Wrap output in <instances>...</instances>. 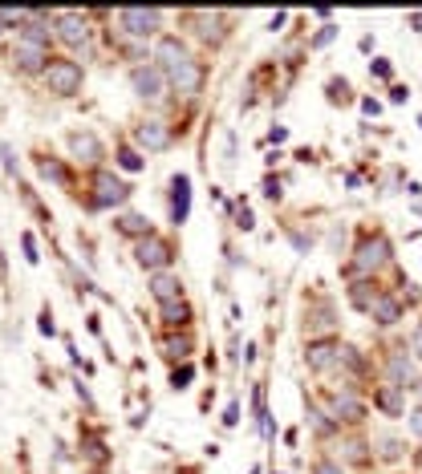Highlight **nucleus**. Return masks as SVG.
Returning <instances> with one entry per match:
<instances>
[{
	"label": "nucleus",
	"instance_id": "27",
	"mask_svg": "<svg viewBox=\"0 0 422 474\" xmlns=\"http://www.w3.org/2000/svg\"><path fill=\"white\" fill-rule=\"evenodd\" d=\"M114 158H118V166H122V170H130V174H139V170H142V154H139V150H134V146L118 142Z\"/></svg>",
	"mask_w": 422,
	"mask_h": 474
},
{
	"label": "nucleus",
	"instance_id": "7",
	"mask_svg": "<svg viewBox=\"0 0 422 474\" xmlns=\"http://www.w3.org/2000/svg\"><path fill=\"white\" fill-rule=\"evenodd\" d=\"M53 41H61L65 49H86L90 45V17H81V13H57L53 17Z\"/></svg>",
	"mask_w": 422,
	"mask_h": 474
},
{
	"label": "nucleus",
	"instance_id": "3",
	"mask_svg": "<svg viewBox=\"0 0 422 474\" xmlns=\"http://www.w3.org/2000/svg\"><path fill=\"white\" fill-rule=\"evenodd\" d=\"M394 260V247H390V239L374 231V236H361L357 239V247H353V272H366V276H377L386 263Z\"/></svg>",
	"mask_w": 422,
	"mask_h": 474
},
{
	"label": "nucleus",
	"instance_id": "8",
	"mask_svg": "<svg viewBox=\"0 0 422 474\" xmlns=\"http://www.w3.org/2000/svg\"><path fill=\"white\" fill-rule=\"evenodd\" d=\"M187 41L183 37H175V33H159L155 37V45H150V65H159L163 73H175L183 61H187Z\"/></svg>",
	"mask_w": 422,
	"mask_h": 474
},
{
	"label": "nucleus",
	"instance_id": "34",
	"mask_svg": "<svg viewBox=\"0 0 422 474\" xmlns=\"http://www.w3.org/2000/svg\"><path fill=\"white\" fill-rule=\"evenodd\" d=\"M235 227H244V231H252V227H256V223H252V211H248L244 203H240V211H235Z\"/></svg>",
	"mask_w": 422,
	"mask_h": 474
},
{
	"label": "nucleus",
	"instance_id": "29",
	"mask_svg": "<svg viewBox=\"0 0 422 474\" xmlns=\"http://www.w3.org/2000/svg\"><path fill=\"white\" fill-rule=\"evenodd\" d=\"M191 377H195V369H191V365H183V369H175V373H171V385H175V389H187Z\"/></svg>",
	"mask_w": 422,
	"mask_h": 474
},
{
	"label": "nucleus",
	"instance_id": "18",
	"mask_svg": "<svg viewBox=\"0 0 422 474\" xmlns=\"http://www.w3.org/2000/svg\"><path fill=\"white\" fill-rule=\"evenodd\" d=\"M406 389L398 385H374V405L386 414V418H402V409H406V398H402Z\"/></svg>",
	"mask_w": 422,
	"mask_h": 474
},
{
	"label": "nucleus",
	"instance_id": "38",
	"mask_svg": "<svg viewBox=\"0 0 422 474\" xmlns=\"http://www.w3.org/2000/svg\"><path fill=\"white\" fill-rule=\"evenodd\" d=\"M410 434H414V438H422V405L410 414Z\"/></svg>",
	"mask_w": 422,
	"mask_h": 474
},
{
	"label": "nucleus",
	"instance_id": "19",
	"mask_svg": "<svg viewBox=\"0 0 422 474\" xmlns=\"http://www.w3.org/2000/svg\"><path fill=\"white\" fill-rule=\"evenodd\" d=\"M370 316H374V325L390 329V325H398V320H402V300H398V296H390V292H382V296L374 300V309H370Z\"/></svg>",
	"mask_w": 422,
	"mask_h": 474
},
{
	"label": "nucleus",
	"instance_id": "2",
	"mask_svg": "<svg viewBox=\"0 0 422 474\" xmlns=\"http://www.w3.org/2000/svg\"><path fill=\"white\" fill-rule=\"evenodd\" d=\"M41 77H45V85H49L53 97H73V94H81L86 70H81V61H73V57H53Z\"/></svg>",
	"mask_w": 422,
	"mask_h": 474
},
{
	"label": "nucleus",
	"instance_id": "17",
	"mask_svg": "<svg viewBox=\"0 0 422 474\" xmlns=\"http://www.w3.org/2000/svg\"><path fill=\"white\" fill-rule=\"evenodd\" d=\"M150 296H155L159 304L183 300V280H179V272H155V276H150Z\"/></svg>",
	"mask_w": 422,
	"mask_h": 474
},
{
	"label": "nucleus",
	"instance_id": "40",
	"mask_svg": "<svg viewBox=\"0 0 422 474\" xmlns=\"http://www.w3.org/2000/svg\"><path fill=\"white\" fill-rule=\"evenodd\" d=\"M370 70H374L377 77H390V61H370Z\"/></svg>",
	"mask_w": 422,
	"mask_h": 474
},
{
	"label": "nucleus",
	"instance_id": "12",
	"mask_svg": "<svg viewBox=\"0 0 422 474\" xmlns=\"http://www.w3.org/2000/svg\"><path fill=\"white\" fill-rule=\"evenodd\" d=\"M134 142H139L142 150H150V154H159V150H166V146L175 142V130H171L163 118H142L139 126H134Z\"/></svg>",
	"mask_w": 422,
	"mask_h": 474
},
{
	"label": "nucleus",
	"instance_id": "43",
	"mask_svg": "<svg viewBox=\"0 0 422 474\" xmlns=\"http://www.w3.org/2000/svg\"><path fill=\"white\" fill-rule=\"evenodd\" d=\"M284 138H288V130H284V126H272V134H268V142H284Z\"/></svg>",
	"mask_w": 422,
	"mask_h": 474
},
{
	"label": "nucleus",
	"instance_id": "14",
	"mask_svg": "<svg viewBox=\"0 0 422 474\" xmlns=\"http://www.w3.org/2000/svg\"><path fill=\"white\" fill-rule=\"evenodd\" d=\"M49 61H53V53L45 45H29V41L13 45V70L17 73H45Z\"/></svg>",
	"mask_w": 422,
	"mask_h": 474
},
{
	"label": "nucleus",
	"instance_id": "45",
	"mask_svg": "<svg viewBox=\"0 0 422 474\" xmlns=\"http://www.w3.org/2000/svg\"><path fill=\"white\" fill-rule=\"evenodd\" d=\"M272 474H284V471H272Z\"/></svg>",
	"mask_w": 422,
	"mask_h": 474
},
{
	"label": "nucleus",
	"instance_id": "21",
	"mask_svg": "<svg viewBox=\"0 0 422 474\" xmlns=\"http://www.w3.org/2000/svg\"><path fill=\"white\" fill-rule=\"evenodd\" d=\"M114 227L122 231V236H130V239H146V236H155L150 219H146V215H134V211L118 215V219H114Z\"/></svg>",
	"mask_w": 422,
	"mask_h": 474
},
{
	"label": "nucleus",
	"instance_id": "15",
	"mask_svg": "<svg viewBox=\"0 0 422 474\" xmlns=\"http://www.w3.org/2000/svg\"><path fill=\"white\" fill-rule=\"evenodd\" d=\"M191 215V179L187 174H175L171 179V223L183 227Z\"/></svg>",
	"mask_w": 422,
	"mask_h": 474
},
{
	"label": "nucleus",
	"instance_id": "11",
	"mask_svg": "<svg viewBox=\"0 0 422 474\" xmlns=\"http://www.w3.org/2000/svg\"><path fill=\"white\" fill-rule=\"evenodd\" d=\"M329 414H333L337 426H361V418H366V402H361L353 389H337V393L329 398Z\"/></svg>",
	"mask_w": 422,
	"mask_h": 474
},
{
	"label": "nucleus",
	"instance_id": "36",
	"mask_svg": "<svg viewBox=\"0 0 422 474\" xmlns=\"http://www.w3.org/2000/svg\"><path fill=\"white\" fill-rule=\"evenodd\" d=\"M264 195H268V199H281V195H284L281 179H264Z\"/></svg>",
	"mask_w": 422,
	"mask_h": 474
},
{
	"label": "nucleus",
	"instance_id": "23",
	"mask_svg": "<svg viewBox=\"0 0 422 474\" xmlns=\"http://www.w3.org/2000/svg\"><path fill=\"white\" fill-rule=\"evenodd\" d=\"M333 329V309L329 304H317V309H305V332H313V341H317V332Z\"/></svg>",
	"mask_w": 422,
	"mask_h": 474
},
{
	"label": "nucleus",
	"instance_id": "24",
	"mask_svg": "<svg viewBox=\"0 0 422 474\" xmlns=\"http://www.w3.org/2000/svg\"><path fill=\"white\" fill-rule=\"evenodd\" d=\"M377 296H382V288H377V284H353L350 288V304H353V309H361V312L374 309Z\"/></svg>",
	"mask_w": 422,
	"mask_h": 474
},
{
	"label": "nucleus",
	"instance_id": "26",
	"mask_svg": "<svg viewBox=\"0 0 422 474\" xmlns=\"http://www.w3.org/2000/svg\"><path fill=\"white\" fill-rule=\"evenodd\" d=\"M191 349H195V345H191L187 332H183V336H166V341H163V353L171 357V361H187Z\"/></svg>",
	"mask_w": 422,
	"mask_h": 474
},
{
	"label": "nucleus",
	"instance_id": "9",
	"mask_svg": "<svg viewBox=\"0 0 422 474\" xmlns=\"http://www.w3.org/2000/svg\"><path fill=\"white\" fill-rule=\"evenodd\" d=\"M166 85H171V94H179V97H195L203 90V61L187 57L175 73H166Z\"/></svg>",
	"mask_w": 422,
	"mask_h": 474
},
{
	"label": "nucleus",
	"instance_id": "13",
	"mask_svg": "<svg viewBox=\"0 0 422 474\" xmlns=\"http://www.w3.org/2000/svg\"><path fill=\"white\" fill-rule=\"evenodd\" d=\"M305 365L313 373H333V369H341V345H337V341H308Z\"/></svg>",
	"mask_w": 422,
	"mask_h": 474
},
{
	"label": "nucleus",
	"instance_id": "35",
	"mask_svg": "<svg viewBox=\"0 0 422 474\" xmlns=\"http://www.w3.org/2000/svg\"><path fill=\"white\" fill-rule=\"evenodd\" d=\"M21 243H24V260H29V263H37V243H33V236H29V231L21 236Z\"/></svg>",
	"mask_w": 422,
	"mask_h": 474
},
{
	"label": "nucleus",
	"instance_id": "10",
	"mask_svg": "<svg viewBox=\"0 0 422 474\" xmlns=\"http://www.w3.org/2000/svg\"><path fill=\"white\" fill-rule=\"evenodd\" d=\"M70 154L77 158L81 166H102V158H106V146H102V138H97L94 130H70Z\"/></svg>",
	"mask_w": 422,
	"mask_h": 474
},
{
	"label": "nucleus",
	"instance_id": "42",
	"mask_svg": "<svg viewBox=\"0 0 422 474\" xmlns=\"http://www.w3.org/2000/svg\"><path fill=\"white\" fill-rule=\"evenodd\" d=\"M361 110H366V114H374V118H377V114H382V106H377L374 97H366V101H361Z\"/></svg>",
	"mask_w": 422,
	"mask_h": 474
},
{
	"label": "nucleus",
	"instance_id": "22",
	"mask_svg": "<svg viewBox=\"0 0 422 474\" xmlns=\"http://www.w3.org/2000/svg\"><path fill=\"white\" fill-rule=\"evenodd\" d=\"M305 422H308L313 430H317L321 438H329V434H337V430H341L337 422H333V414H325L321 405H317V402H308V398H305Z\"/></svg>",
	"mask_w": 422,
	"mask_h": 474
},
{
	"label": "nucleus",
	"instance_id": "30",
	"mask_svg": "<svg viewBox=\"0 0 422 474\" xmlns=\"http://www.w3.org/2000/svg\"><path fill=\"white\" fill-rule=\"evenodd\" d=\"M410 357H414V361L422 365V320L414 325V329H410Z\"/></svg>",
	"mask_w": 422,
	"mask_h": 474
},
{
	"label": "nucleus",
	"instance_id": "28",
	"mask_svg": "<svg viewBox=\"0 0 422 474\" xmlns=\"http://www.w3.org/2000/svg\"><path fill=\"white\" fill-rule=\"evenodd\" d=\"M345 458H350V462H357V466H366V462H370L366 442H361V438H350V442H345Z\"/></svg>",
	"mask_w": 422,
	"mask_h": 474
},
{
	"label": "nucleus",
	"instance_id": "41",
	"mask_svg": "<svg viewBox=\"0 0 422 474\" xmlns=\"http://www.w3.org/2000/svg\"><path fill=\"white\" fill-rule=\"evenodd\" d=\"M41 332H45V336H53V332H57V329H53V316H49V312H41Z\"/></svg>",
	"mask_w": 422,
	"mask_h": 474
},
{
	"label": "nucleus",
	"instance_id": "6",
	"mask_svg": "<svg viewBox=\"0 0 422 474\" xmlns=\"http://www.w3.org/2000/svg\"><path fill=\"white\" fill-rule=\"evenodd\" d=\"M118 28L126 33V37H159V28H163V13L159 8H122L118 13Z\"/></svg>",
	"mask_w": 422,
	"mask_h": 474
},
{
	"label": "nucleus",
	"instance_id": "37",
	"mask_svg": "<svg viewBox=\"0 0 422 474\" xmlns=\"http://www.w3.org/2000/svg\"><path fill=\"white\" fill-rule=\"evenodd\" d=\"M382 458H398V442L394 438H382Z\"/></svg>",
	"mask_w": 422,
	"mask_h": 474
},
{
	"label": "nucleus",
	"instance_id": "44",
	"mask_svg": "<svg viewBox=\"0 0 422 474\" xmlns=\"http://www.w3.org/2000/svg\"><path fill=\"white\" fill-rule=\"evenodd\" d=\"M410 389H414V393H419V402H422V381H414V385H410Z\"/></svg>",
	"mask_w": 422,
	"mask_h": 474
},
{
	"label": "nucleus",
	"instance_id": "46",
	"mask_svg": "<svg viewBox=\"0 0 422 474\" xmlns=\"http://www.w3.org/2000/svg\"><path fill=\"white\" fill-rule=\"evenodd\" d=\"M419 126H422V118H419Z\"/></svg>",
	"mask_w": 422,
	"mask_h": 474
},
{
	"label": "nucleus",
	"instance_id": "39",
	"mask_svg": "<svg viewBox=\"0 0 422 474\" xmlns=\"http://www.w3.org/2000/svg\"><path fill=\"white\" fill-rule=\"evenodd\" d=\"M235 422H240V405H228V409H224V426H235Z\"/></svg>",
	"mask_w": 422,
	"mask_h": 474
},
{
	"label": "nucleus",
	"instance_id": "32",
	"mask_svg": "<svg viewBox=\"0 0 422 474\" xmlns=\"http://www.w3.org/2000/svg\"><path fill=\"white\" fill-rule=\"evenodd\" d=\"M350 94V81H329V101H345Z\"/></svg>",
	"mask_w": 422,
	"mask_h": 474
},
{
	"label": "nucleus",
	"instance_id": "16",
	"mask_svg": "<svg viewBox=\"0 0 422 474\" xmlns=\"http://www.w3.org/2000/svg\"><path fill=\"white\" fill-rule=\"evenodd\" d=\"M386 377H390V385H398V389H406L414 381V357H410V349H394V353L386 357Z\"/></svg>",
	"mask_w": 422,
	"mask_h": 474
},
{
	"label": "nucleus",
	"instance_id": "31",
	"mask_svg": "<svg viewBox=\"0 0 422 474\" xmlns=\"http://www.w3.org/2000/svg\"><path fill=\"white\" fill-rule=\"evenodd\" d=\"M313 474H345V471H341V462H333V458H317V462H313Z\"/></svg>",
	"mask_w": 422,
	"mask_h": 474
},
{
	"label": "nucleus",
	"instance_id": "20",
	"mask_svg": "<svg viewBox=\"0 0 422 474\" xmlns=\"http://www.w3.org/2000/svg\"><path fill=\"white\" fill-rule=\"evenodd\" d=\"M159 316H163L166 329H187L191 320H195V309L187 304V296L183 300H171V304H159Z\"/></svg>",
	"mask_w": 422,
	"mask_h": 474
},
{
	"label": "nucleus",
	"instance_id": "5",
	"mask_svg": "<svg viewBox=\"0 0 422 474\" xmlns=\"http://www.w3.org/2000/svg\"><path fill=\"white\" fill-rule=\"evenodd\" d=\"M130 90L142 97V101H163L171 94V85H166V73L159 65H150V61H139L134 70H130Z\"/></svg>",
	"mask_w": 422,
	"mask_h": 474
},
{
	"label": "nucleus",
	"instance_id": "4",
	"mask_svg": "<svg viewBox=\"0 0 422 474\" xmlns=\"http://www.w3.org/2000/svg\"><path fill=\"white\" fill-rule=\"evenodd\" d=\"M134 260H139V268H146L150 276H155V272H171L175 247H171V239H163L159 231H155V236H146V239L134 243Z\"/></svg>",
	"mask_w": 422,
	"mask_h": 474
},
{
	"label": "nucleus",
	"instance_id": "25",
	"mask_svg": "<svg viewBox=\"0 0 422 474\" xmlns=\"http://www.w3.org/2000/svg\"><path fill=\"white\" fill-rule=\"evenodd\" d=\"M37 170L45 174L49 183H57V187H70V170L57 163V158H37Z\"/></svg>",
	"mask_w": 422,
	"mask_h": 474
},
{
	"label": "nucleus",
	"instance_id": "33",
	"mask_svg": "<svg viewBox=\"0 0 422 474\" xmlns=\"http://www.w3.org/2000/svg\"><path fill=\"white\" fill-rule=\"evenodd\" d=\"M333 37H337V28H333V24H325V28H321V33H317V37H313L308 45H313V49H321V45H329Z\"/></svg>",
	"mask_w": 422,
	"mask_h": 474
},
{
	"label": "nucleus",
	"instance_id": "1",
	"mask_svg": "<svg viewBox=\"0 0 422 474\" xmlns=\"http://www.w3.org/2000/svg\"><path fill=\"white\" fill-rule=\"evenodd\" d=\"M90 207L94 211H110V207H122V203H130V195H134V187L126 183V179H118L114 170H102L97 166L94 179H90Z\"/></svg>",
	"mask_w": 422,
	"mask_h": 474
}]
</instances>
